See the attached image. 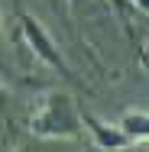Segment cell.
I'll list each match as a JSON object with an SVG mask.
<instances>
[{
  "mask_svg": "<svg viewBox=\"0 0 149 152\" xmlns=\"http://www.w3.org/2000/svg\"><path fill=\"white\" fill-rule=\"evenodd\" d=\"M29 133L36 139H81L84 120L81 110L71 104V97L62 91H42L36 113L29 117Z\"/></svg>",
  "mask_w": 149,
  "mask_h": 152,
  "instance_id": "6da1fadb",
  "label": "cell"
},
{
  "mask_svg": "<svg viewBox=\"0 0 149 152\" xmlns=\"http://www.w3.org/2000/svg\"><path fill=\"white\" fill-rule=\"evenodd\" d=\"M16 23H20V36L26 39V45L32 49V55L42 61V65H49L52 71H59L65 81L78 84V75L68 68V61L62 58V52L55 49V42H52V36L46 32V26H42L36 16H29L26 10H20V13H16Z\"/></svg>",
  "mask_w": 149,
  "mask_h": 152,
  "instance_id": "7a4b0ae2",
  "label": "cell"
},
{
  "mask_svg": "<svg viewBox=\"0 0 149 152\" xmlns=\"http://www.w3.org/2000/svg\"><path fill=\"white\" fill-rule=\"evenodd\" d=\"M81 120H84V129H88V136H91V142L97 146V149H130V146H136L133 142V136H126V129L123 126H110V123H104V120H97L94 113H81Z\"/></svg>",
  "mask_w": 149,
  "mask_h": 152,
  "instance_id": "3957f363",
  "label": "cell"
},
{
  "mask_svg": "<svg viewBox=\"0 0 149 152\" xmlns=\"http://www.w3.org/2000/svg\"><path fill=\"white\" fill-rule=\"evenodd\" d=\"M120 126L126 129V136H133V142H149V113L146 110H126L120 117Z\"/></svg>",
  "mask_w": 149,
  "mask_h": 152,
  "instance_id": "277c9868",
  "label": "cell"
},
{
  "mask_svg": "<svg viewBox=\"0 0 149 152\" xmlns=\"http://www.w3.org/2000/svg\"><path fill=\"white\" fill-rule=\"evenodd\" d=\"M126 3H130L133 10H139L143 16H149V0H126Z\"/></svg>",
  "mask_w": 149,
  "mask_h": 152,
  "instance_id": "5b68a950",
  "label": "cell"
}]
</instances>
